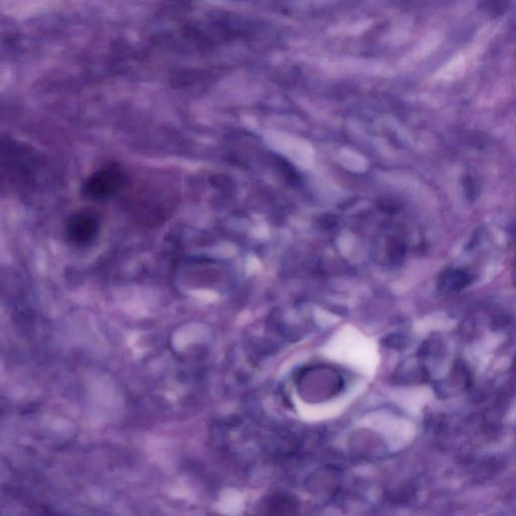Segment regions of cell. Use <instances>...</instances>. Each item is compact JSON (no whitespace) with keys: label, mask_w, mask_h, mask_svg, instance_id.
<instances>
[{"label":"cell","mask_w":516,"mask_h":516,"mask_svg":"<svg viewBox=\"0 0 516 516\" xmlns=\"http://www.w3.org/2000/svg\"><path fill=\"white\" fill-rule=\"evenodd\" d=\"M100 231V220L91 210H80L68 219L64 227L67 240L77 247L89 246Z\"/></svg>","instance_id":"obj_2"},{"label":"cell","mask_w":516,"mask_h":516,"mask_svg":"<svg viewBox=\"0 0 516 516\" xmlns=\"http://www.w3.org/2000/svg\"><path fill=\"white\" fill-rule=\"evenodd\" d=\"M342 156H343L344 160L348 161H345L346 165H352L351 169L356 167L357 171H362V169H364L365 161L363 159H361V156H357V154L350 152H342Z\"/></svg>","instance_id":"obj_3"},{"label":"cell","mask_w":516,"mask_h":516,"mask_svg":"<svg viewBox=\"0 0 516 516\" xmlns=\"http://www.w3.org/2000/svg\"><path fill=\"white\" fill-rule=\"evenodd\" d=\"M126 175L120 167L107 165L94 172L84 183L83 195L90 200L109 199L124 188Z\"/></svg>","instance_id":"obj_1"}]
</instances>
